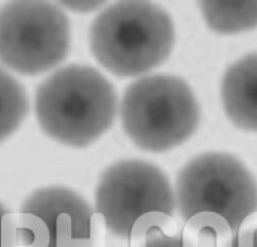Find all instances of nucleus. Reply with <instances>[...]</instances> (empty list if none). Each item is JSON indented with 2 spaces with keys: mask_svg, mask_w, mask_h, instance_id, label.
Listing matches in <instances>:
<instances>
[{
  "mask_svg": "<svg viewBox=\"0 0 257 247\" xmlns=\"http://www.w3.org/2000/svg\"><path fill=\"white\" fill-rule=\"evenodd\" d=\"M117 109L113 86L96 69L69 65L39 85L35 111L41 129L69 147L83 148L110 128Z\"/></svg>",
  "mask_w": 257,
  "mask_h": 247,
  "instance_id": "obj_1",
  "label": "nucleus"
},
{
  "mask_svg": "<svg viewBox=\"0 0 257 247\" xmlns=\"http://www.w3.org/2000/svg\"><path fill=\"white\" fill-rule=\"evenodd\" d=\"M172 19L148 2H119L104 9L90 29L91 50L99 63L120 77L151 71L173 50Z\"/></svg>",
  "mask_w": 257,
  "mask_h": 247,
  "instance_id": "obj_2",
  "label": "nucleus"
},
{
  "mask_svg": "<svg viewBox=\"0 0 257 247\" xmlns=\"http://www.w3.org/2000/svg\"><path fill=\"white\" fill-rule=\"evenodd\" d=\"M122 126L137 147L165 152L189 138L198 127L200 108L184 80L157 74L127 87L121 101Z\"/></svg>",
  "mask_w": 257,
  "mask_h": 247,
  "instance_id": "obj_3",
  "label": "nucleus"
},
{
  "mask_svg": "<svg viewBox=\"0 0 257 247\" xmlns=\"http://www.w3.org/2000/svg\"><path fill=\"white\" fill-rule=\"evenodd\" d=\"M176 201L187 220L199 213L224 218L232 232L256 213V182L245 165L226 153H206L192 159L177 177Z\"/></svg>",
  "mask_w": 257,
  "mask_h": 247,
  "instance_id": "obj_4",
  "label": "nucleus"
},
{
  "mask_svg": "<svg viewBox=\"0 0 257 247\" xmlns=\"http://www.w3.org/2000/svg\"><path fill=\"white\" fill-rule=\"evenodd\" d=\"M69 46V21L59 6L33 0L0 9V61L13 70L46 72L61 63Z\"/></svg>",
  "mask_w": 257,
  "mask_h": 247,
  "instance_id": "obj_5",
  "label": "nucleus"
},
{
  "mask_svg": "<svg viewBox=\"0 0 257 247\" xmlns=\"http://www.w3.org/2000/svg\"><path fill=\"white\" fill-rule=\"evenodd\" d=\"M175 197L165 173L154 164L123 160L107 168L96 191V208L108 230L127 238L143 215L161 212L172 216Z\"/></svg>",
  "mask_w": 257,
  "mask_h": 247,
  "instance_id": "obj_6",
  "label": "nucleus"
},
{
  "mask_svg": "<svg viewBox=\"0 0 257 247\" xmlns=\"http://www.w3.org/2000/svg\"><path fill=\"white\" fill-rule=\"evenodd\" d=\"M94 213L74 191L49 187L24 202L17 222V241L26 247H94Z\"/></svg>",
  "mask_w": 257,
  "mask_h": 247,
  "instance_id": "obj_7",
  "label": "nucleus"
},
{
  "mask_svg": "<svg viewBox=\"0 0 257 247\" xmlns=\"http://www.w3.org/2000/svg\"><path fill=\"white\" fill-rule=\"evenodd\" d=\"M224 109L235 126L256 132L257 114V56L243 57L231 65L222 80Z\"/></svg>",
  "mask_w": 257,
  "mask_h": 247,
  "instance_id": "obj_8",
  "label": "nucleus"
},
{
  "mask_svg": "<svg viewBox=\"0 0 257 247\" xmlns=\"http://www.w3.org/2000/svg\"><path fill=\"white\" fill-rule=\"evenodd\" d=\"M208 26L215 32L233 34L256 27L257 2H200Z\"/></svg>",
  "mask_w": 257,
  "mask_h": 247,
  "instance_id": "obj_9",
  "label": "nucleus"
},
{
  "mask_svg": "<svg viewBox=\"0 0 257 247\" xmlns=\"http://www.w3.org/2000/svg\"><path fill=\"white\" fill-rule=\"evenodd\" d=\"M232 239L227 221L214 213L191 216L181 231V247H232Z\"/></svg>",
  "mask_w": 257,
  "mask_h": 247,
  "instance_id": "obj_10",
  "label": "nucleus"
},
{
  "mask_svg": "<svg viewBox=\"0 0 257 247\" xmlns=\"http://www.w3.org/2000/svg\"><path fill=\"white\" fill-rule=\"evenodd\" d=\"M127 238L128 247H181V232L172 216L161 212L141 216Z\"/></svg>",
  "mask_w": 257,
  "mask_h": 247,
  "instance_id": "obj_11",
  "label": "nucleus"
},
{
  "mask_svg": "<svg viewBox=\"0 0 257 247\" xmlns=\"http://www.w3.org/2000/svg\"><path fill=\"white\" fill-rule=\"evenodd\" d=\"M28 99L22 85L0 68V142L11 136L28 112Z\"/></svg>",
  "mask_w": 257,
  "mask_h": 247,
  "instance_id": "obj_12",
  "label": "nucleus"
},
{
  "mask_svg": "<svg viewBox=\"0 0 257 247\" xmlns=\"http://www.w3.org/2000/svg\"><path fill=\"white\" fill-rule=\"evenodd\" d=\"M17 243V223L13 214L0 204V247H15Z\"/></svg>",
  "mask_w": 257,
  "mask_h": 247,
  "instance_id": "obj_13",
  "label": "nucleus"
},
{
  "mask_svg": "<svg viewBox=\"0 0 257 247\" xmlns=\"http://www.w3.org/2000/svg\"><path fill=\"white\" fill-rule=\"evenodd\" d=\"M255 213L247 217L234 232L232 247H256Z\"/></svg>",
  "mask_w": 257,
  "mask_h": 247,
  "instance_id": "obj_14",
  "label": "nucleus"
},
{
  "mask_svg": "<svg viewBox=\"0 0 257 247\" xmlns=\"http://www.w3.org/2000/svg\"><path fill=\"white\" fill-rule=\"evenodd\" d=\"M105 3L103 2H64L60 3L61 6L71 11L78 13H88L101 8Z\"/></svg>",
  "mask_w": 257,
  "mask_h": 247,
  "instance_id": "obj_15",
  "label": "nucleus"
}]
</instances>
